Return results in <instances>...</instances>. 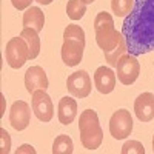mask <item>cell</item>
<instances>
[{
	"mask_svg": "<svg viewBox=\"0 0 154 154\" xmlns=\"http://www.w3.org/2000/svg\"><path fill=\"white\" fill-rule=\"evenodd\" d=\"M128 53L142 56L154 51V0H134L122 25Z\"/></svg>",
	"mask_w": 154,
	"mask_h": 154,
	"instance_id": "6da1fadb",
	"label": "cell"
},
{
	"mask_svg": "<svg viewBox=\"0 0 154 154\" xmlns=\"http://www.w3.org/2000/svg\"><path fill=\"white\" fill-rule=\"evenodd\" d=\"M85 31L79 25H68L63 31V45L60 49L62 60L66 66L79 65L83 59Z\"/></svg>",
	"mask_w": 154,
	"mask_h": 154,
	"instance_id": "7a4b0ae2",
	"label": "cell"
},
{
	"mask_svg": "<svg viewBox=\"0 0 154 154\" xmlns=\"http://www.w3.org/2000/svg\"><path fill=\"white\" fill-rule=\"evenodd\" d=\"M80 142L86 149H97L103 142V130L99 123V116L94 109L82 111L79 117Z\"/></svg>",
	"mask_w": 154,
	"mask_h": 154,
	"instance_id": "3957f363",
	"label": "cell"
},
{
	"mask_svg": "<svg viewBox=\"0 0 154 154\" xmlns=\"http://www.w3.org/2000/svg\"><path fill=\"white\" fill-rule=\"evenodd\" d=\"M94 32H96V43L99 45V48L108 53L112 51L119 43V38L122 35V32H119L114 26V19L109 12L102 11L96 16L94 19Z\"/></svg>",
	"mask_w": 154,
	"mask_h": 154,
	"instance_id": "277c9868",
	"label": "cell"
},
{
	"mask_svg": "<svg viewBox=\"0 0 154 154\" xmlns=\"http://www.w3.org/2000/svg\"><path fill=\"white\" fill-rule=\"evenodd\" d=\"M5 59H6V63L12 69L22 68L25 65V62L29 60V48L23 37H20V35L11 37L6 42Z\"/></svg>",
	"mask_w": 154,
	"mask_h": 154,
	"instance_id": "5b68a950",
	"label": "cell"
},
{
	"mask_svg": "<svg viewBox=\"0 0 154 154\" xmlns=\"http://www.w3.org/2000/svg\"><path fill=\"white\" fill-rule=\"evenodd\" d=\"M133 131V117L128 109H117L109 119V134L116 140L126 139Z\"/></svg>",
	"mask_w": 154,
	"mask_h": 154,
	"instance_id": "8992f818",
	"label": "cell"
},
{
	"mask_svg": "<svg viewBox=\"0 0 154 154\" xmlns=\"http://www.w3.org/2000/svg\"><path fill=\"white\" fill-rule=\"evenodd\" d=\"M117 79L122 85H133L140 74V65L136 59V56L126 53L120 57L117 62Z\"/></svg>",
	"mask_w": 154,
	"mask_h": 154,
	"instance_id": "52a82bcc",
	"label": "cell"
},
{
	"mask_svg": "<svg viewBox=\"0 0 154 154\" xmlns=\"http://www.w3.org/2000/svg\"><path fill=\"white\" fill-rule=\"evenodd\" d=\"M31 108L35 114V117L40 122H51L54 117V105L51 97L45 93V89H35L31 99Z\"/></svg>",
	"mask_w": 154,
	"mask_h": 154,
	"instance_id": "ba28073f",
	"label": "cell"
},
{
	"mask_svg": "<svg viewBox=\"0 0 154 154\" xmlns=\"http://www.w3.org/2000/svg\"><path fill=\"white\" fill-rule=\"evenodd\" d=\"M66 88L72 97H79V99H85L91 94L93 89V82L89 74L83 69L75 71L72 74L68 75L66 79Z\"/></svg>",
	"mask_w": 154,
	"mask_h": 154,
	"instance_id": "9c48e42d",
	"label": "cell"
},
{
	"mask_svg": "<svg viewBox=\"0 0 154 154\" xmlns=\"http://www.w3.org/2000/svg\"><path fill=\"white\" fill-rule=\"evenodd\" d=\"M31 122V108L26 102L16 100L9 111V123L17 131H23Z\"/></svg>",
	"mask_w": 154,
	"mask_h": 154,
	"instance_id": "30bf717a",
	"label": "cell"
},
{
	"mask_svg": "<svg viewBox=\"0 0 154 154\" xmlns=\"http://www.w3.org/2000/svg\"><path fill=\"white\" fill-rule=\"evenodd\" d=\"M134 112L140 122H151L154 119V94L142 93L134 100Z\"/></svg>",
	"mask_w": 154,
	"mask_h": 154,
	"instance_id": "8fae6325",
	"label": "cell"
},
{
	"mask_svg": "<svg viewBox=\"0 0 154 154\" xmlns=\"http://www.w3.org/2000/svg\"><path fill=\"white\" fill-rule=\"evenodd\" d=\"M48 77L46 72L42 66H31L26 69L25 72V86H26V91L28 93H34L35 89H46L48 88Z\"/></svg>",
	"mask_w": 154,
	"mask_h": 154,
	"instance_id": "7c38bea8",
	"label": "cell"
},
{
	"mask_svg": "<svg viewBox=\"0 0 154 154\" xmlns=\"http://www.w3.org/2000/svg\"><path fill=\"white\" fill-rule=\"evenodd\" d=\"M94 85L100 94H109L116 88V74L108 66H99L94 72Z\"/></svg>",
	"mask_w": 154,
	"mask_h": 154,
	"instance_id": "4fadbf2b",
	"label": "cell"
},
{
	"mask_svg": "<svg viewBox=\"0 0 154 154\" xmlns=\"http://www.w3.org/2000/svg\"><path fill=\"white\" fill-rule=\"evenodd\" d=\"M57 116H59V122L62 125L72 123V120L75 119V116H77V102L72 97H68V96L62 97L59 100Z\"/></svg>",
	"mask_w": 154,
	"mask_h": 154,
	"instance_id": "5bb4252c",
	"label": "cell"
},
{
	"mask_svg": "<svg viewBox=\"0 0 154 154\" xmlns=\"http://www.w3.org/2000/svg\"><path fill=\"white\" fill-rule=\"evenodd\" d=\"M23 28H32L37 32H40L45 26V14L40 8L37 6H29L23 12Z\"/></svg>",
	"mask_w": 154,
	"mask_h": 154,
	"instance_id": "9a60e30c",
	"label": "cell"
},
{
	"mask_svg": "<svg viewBox=\"0 0 154 154\" xmlns=\"http://www.w3.org/2000/svg\"><path fill=\"white\" fill-rule=\"evenodd\" d=\"M20 37L25 38V42L28 43L29 48V59H35L38 54H40V37H38V32L32 28H23L20 32Z\"/></svg>",
	"mask_w": 154,
	"mask_h": 154,
	"instance_id": "2e32d148",
	"label": "cell"
},
{
	"mask_svg": "<svg viewBox=\"0 0 154 154\" xmlns=\"http://www.w3.org/2000/svg\"><path fill=\"white\" fill-rule=\"evenodd\" d=\"M126 53H128V48H126L125 37H123V34H122L120 38H119L117 46H116L112 51H108V53H103V54H105V60H106L108 65L112 66V68H116V66H117V62L120 60V57H122L123 54H126Z\"/></svg>",
	"mask_w": 154,
	"mask_h": 154,
	"instance_id": "e0dca14e",
	"label": "cell"
},
{
	"mask_svg": "<svg viewBox=\"0 0 154 154\" xmlns=\"http://www.w3.org/2000/svg\"><path fill=\"white\" fill-rule=\"evenodd\" d=\"M74 151L72 139L68 134H60L53 143V154H71Z\"/></svg>",
	"mask_w": 154,
	"mask_h": 154,
	"instance_id": "ac0fdd59",
	"label": "cell"
},
{
	"mask_svg": "<svg viewBox=\"0 0 154 154\" xmlns=\"http://www.w3.org/2000/svg\"><path fill=\"white\" fill-rule=\"evenodd\" d=\"M86 12V3L83 0H68L66 14L71 20H80Z\"/></svg>",
	"mask_w": 154,
	"mask_h": 154,
	"instance_id": "d6986e66",
	"label": "cell"
},
{
	"mask_svg": "<svg viewBox=\"0 0 154 154\" xmlns=\"http://www.w3.org/2000/svg\"><path fill=\"white\" fill-rule=\"evenodd\" d=\"M133 5L134 0H111V9L117 17H126L131 12Z\"/></svg>",
	"mask_w": 154,
	"mask_h": 154,
	"instance_id": "ffe728a7",
	"label": "cell"
},
{
	"mask_svg": "<svg viewBox=\"0 0 154 154\" xmlns=\"http://www.w3.org/2000/svg\"><path fill=\"white\" fill-rule=\"evenodd\" d=\"M122 154H130V152H136V154H145V148L139 140H128L122 146Z\"/></svg>",
	"mask_w": 154,
	"mask_h": 154,
	"instance_id": "44dd1931",
	"label": "cell"
},
{
	"mask_svg": "<svg viewBox=\"0 0 154 154\" xmlns=\"http://www.w3.org/2000/svg\"><path fill=\"white\" fill-rule=\"evenodd\" d=\"M11 148V137L5 128H0V151L3 154H8Z\"/></svg>",
	"mask_w": 154,
	"mask_h": 154,
	"instance_id": "7402d4cb",
	"label": "cell"
},
{
	"mask_svg": "<svg viewBox=\"0 0 154 154\" xmlns=\"http://www.w3.org/2000/svg\"><path fill=\"white\" fill-rule=\"evenodd\" d=\"M34 2V0H11L12 6H14L16 9L19 11H23V9H28L31 6V3Z\"/></svg>",
	"mask_w": 154,
	"mask_h": 154,
	"instance_id": "603a6c76",
	"label": "cell"
},
{
	"mask_svg": "<svg viewBox=\"0 0 154 154\" xmlns=\"http://www.w3.org/2000/svg\"><path fill=\"white\" fill-rule=\"evenodd\" d=\"M22 152H31V154H34L35 149H34V146H31V145H22L20 148L16 149V154H22Z\"/></svg>",
	"mask_w": 154,
	"mask_h": 154,
	"instance_id": "cb8c5ba5",
	"label": "cell"
},
{
	"mask_svg": "<svg viewBox=\"0 0 154 154\" xmlns=\"http://www.w3.org/2000/svg\"><path fill=\"white\" fill-rule=\"evenodd\" d=\"M35 2L40 5H49V3H53V0H35Z\"/></svg>",
	"mask_w": 154,
	"mask_h": 154,
	"instance_id": "d4e9b609",
	"label": "cell"
},
{
	"mask_svg": "<svg viewBox=\"0 0 154 154\" xmlns=\"http://www.w3.org/2000/svg\"><path fill=\"white\" fill-rule=\"evenodd\" d=\"M83 2L88 5V3H93V2H96V0H83Z\"/></svg>",
	"mask_w": 154,
	"mask_h": 154,
	"instance_id": "484cf974",
	"label": "cell"
},
{
	"mask_svg": "<svg viewBox=\"0 0 154 154\" xmlns=\"http://www.w3.org/2000/svg\"><path fill=\"white\" fill-rule=\"evenodd\" d=\"M152 152H154V136H152Z\"/></svg>",
	"mask_w": 154,
	"mask_h": 154,
	"instance_id": "4316f807",
	"label": "cell"
}]
</instances>
